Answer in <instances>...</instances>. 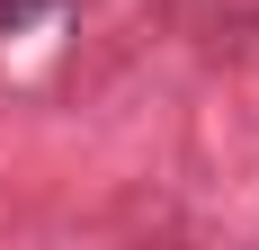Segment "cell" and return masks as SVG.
I'll return each mask as SVG.
<instances>
[{
  "mask_svg": "<svg viewBox=\"0 0 259 250\" xmlns=\"http://www.w3.org/2000/svg\"><path fill=\"white\" fill-rule=\"evenodd\" d=\"M54 0H0V27H27V18H45Z\"/></svg>",
  "mask_w": 259,
  "mask_h": 250,
  "instance_id": "obj_1",
  "label": "cell"
}]
</instances>
